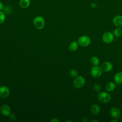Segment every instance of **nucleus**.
I'll list each match as a JSON object with an SVG mask.
<instances>
[{
	"label": "nucleus",
	"mask_w": 122,
	"mask_h": 122,
	"mask_svg": "<svg viewBox=\"0 0 122 122\" xmlns=\"http://www.w3.org/2000/svg\"><path fill=\"white\" fill-rule=\"evenodd\" d=\"M97 98L99 101L104 103L109 102L112 98L111 95L108 92H100L98 94Z\"/></svg>",
	"instance_id": "obj_1"
},
{
	"label": "nucleus",
	"mask_w": 122,
	"mask_h": 122,
	"mask_svg": "<svg viewBox=\"0 0 122 122\" xmlns=\"http://www.w3.org/2000/svg\"><path fill=\"white\" fill-rule=\"evenodd\" d=\"M33 24L36 29L41 30L45 26V20L42 16H38L34 18Z\"/></svg>",
	"instance_id": "obj_2"
},
{
	"label": "nucleus",
	"mask_w": 122,
	"mask_h": 122,
	"mask_svg": "<svg viewBox=\"0 0 122 122\" xmlns=\"http://www.w3.org/2000/svg\"><path fill=\"white\" fill-rule=\"evenodd\" d=\"M91 40L90 38L86 35H83L80 37L78 40L79 45L82 47H87L90 44Z\"/></svg>",
	"instance_id": "obj_3"
},
{
	"label": "nucleus",
	"mask_w": 122,
	"mask_h": 122,
	"mask_svg": "<svg viewBox=\"0 0 122 122\" xmlns=\"http://www.w3.org/2000/svg\"><path fill=\"white\" fill-rule=\"evenodd\" d=\"M102 70L101 67L98 65L93 66L91 69L90 73L91 75L94 78H98L100 77L102 74Z\"/></svg>",
	"instance_id": "obj_4"
},
{
	"label": "nucleus",
	"mask_w": 122,
	"mask_h": 122,
	"mask_svg": "<svg viewBox=\"0 0 122 122\" xmlns=\"http://www.w3.org/2000/svg\"><path fill=\"white\" fill-rule=\"evenodd\" d=\"M85 83V79L81 76H79L75 78L73 82V86L76 89L82 87Z\"/></svg>",
	"instance_id": "obj_5"
},
{
	"label": "nucleus",
	"mask_w": 122,
	"mask_h": 122,
	"mask_svg": "<svg viewBox=\"0 0 122 122\" xmlns=\"http://www.w3.org/2000/svg\"><path fill=\"white\" fill-rule=\"evenodd\" d=\"M114 39V35L113 33L110 31H107L103 33L102 37L103 41L107 44L111 43Z\"/></svg>",
	"instance_id": "obj_6"
},
{
	"label": "nucleus",
	"mask_w": 122,
	"mask_h": 122,
	"mask_svg": "<svg viewBox=\"0 0 122 122\" xmlns=\"http://www.w3.org/2000/svg\"><path fill=\"white\" fill-rule=\"evenodd\" d=\"M101 68L103 72H109L112 70L113 65L112 63L109 61H104L101 65Z\"/></svg>",
	"instance_id": "obj_7"
},
{
	"label": "nucleus",
	"mask_w": 122,
	"mask_h": 122,
	"mask_svg": "<svg viewBox=\"0 0 122 122\" xmlns=\"http://www.w3.org/2000/svg\"><path fill=\"white\" fill-rule=\"evenodd\" d=\"M110 114L112 118L117 119L121 116V111L118 108L113 107L110 109Z\"/></svg>",
	"instance_id": "obj_8"
},
{
	"label": "nucleus",
	"mask_w": 122,
	"mask_h": 122,
	"mask_svg": "<svg viewBox=\"0 0 122 122\" xmlns=\"http://www.w3.org/2000/svg\"><path fill=\"white\" fill-rule=\"evenodd\" d=\"M10 94V90L6 86H2L0 87V97L2 98H6Z\"/></svg>",
	"instance_id": "obj_9"
},
{
	"label": "nucleus",
	"mask_w": 122,
	"mask_h": 122,
	"mask_svg": "<svg viewBox=\"0 0 122 122\" xmlns=\"http://www.w3.org/2000/svg\"><path fill=\"white\" fill-rule=\"evenodd\" d=\"M0 112L4 116H9L11 113V109L9 106L6 104L2 105L0 109Z\"/></svg>",
	"instance_id": "obj_10"
},
{
	"label": "nucleus",
	"mask_w": 122,
	"mask_h": 122,
	"mask_svg": "<svg viewBox=\"0 0 122 122\" xmlns=\"http://www.w3.org/2000/svg\"><path fill=\"white\" fill-rule=\"evenodd\" d=\"M113 24L117 27H122V15H117L112 20Z\"/></svg>",
	"instance_id": "obj_11"
},
{
	"label": "nucleus",
	"mask_w": 122,
	"mask_h": 122,
	"mask_svg": "<svg viewBox=\"0 0 122 122\" xmlns=\"http://www.w3.org/2000/svg\"><path fill=\"white\" fill-rule=\"evenodd\" d=\"M90 112L93 115H96L100 112V107L97 104H94L91 106Z\"/></svg>",
	"instance_id": "obj_12"
},
{
	"label": "nucleus",
	"mask_w": 122,
	"mask_h": 122,
	"mask_svg": "<svg viewBox=\"0 0 122 122\" xmlns=\"http://www.w3.org/2000/svg\"><path fill=\"white\" fill-rule=\"evenodd\" d=\"M19 6L22 9L28 8L30 4V0H20Z\"/></svg>",
	"instance_id": "obj_13"
},
{
	"label": "nucleus",
	"mask_w": 122,
	"mask_h": 122,
	"mask_svg": "<svg viewBox=\"0 0 122 122\" xmlns=\"http://www.w3.org/2000/svg\"><path fill=\"white\" fill-rule=\"evenodd\" d=\"M116 87V85L115 82L112 81L109 82L107 83L105 86V89L108 92H112L113 91Z\"/></svg>",
	"instance_id": "obj_14"
},
{
	"label": "nucleus",
	"mask_w": 122,
	"mask_h": 122,
	"mask_svg": "<svg viewBox=\"0 0 122 122\" xmlns=\"http://www.w3.org/2000/svg\"><path fill=\"white\" fill-rule=\"evenodd\" d=\"M114 80L116 83H122V71L116 73L114 76Z\"/></svg>",
	"instance_id": "obj_15"
},
{
	"label": "nucleus",
	"mask_w": 122,
	"mask_h": 122,
	"mask_svg": "<svg viewBox=\"0 0 122 122\" xmlns=\"http://www.w3.org/2000/svg\"><path fill=\"white\" fill-rule=\"evenodd\" d=\"M78 43L76 41H73L70 44L69 46V50L71 51H74L78 48Z\"/></svg>",
	"instance_id": "obj_16"
},
{
	"label": "nucleus",
	"mask_w": 122,
	"mask_h": 122,
	"mask_svg": "<svg viewBox=\"0 0 122 122\" xmlns=\"http://www.w3.org/2000/svg\"><path fill=\"white\" fill-rule=\"evenodd\" d=\"M113 34L114 36L119 37L122 35V29L121 27H117L114 30L113 32Z\"/></svg>",
	"instance_id": "obj_17"
},
{
	"label": "nucleus",
	"mask_w": 122,
	"mask_h": 122,
	"mask_svg": "<svg viewBox=\"0 0 122 122\" xmlns=\"http://www.w3.org/2000/svg\"><path fill=\"white\" fill-rule=\"evenodd\" d=\"M90 63L93 66L98 65L100 63V60L97 57L93 56L90 59Z\"/></svg>",
	"instance_id": "obj_18"
},
{
	"label": "nucleus",
	"mask_w": 122,
	"mask_h": 122,
	"mask_svg": "<svg viewBox=\"0 0 122 122\" xmlns=\"http://www.w3.org/2000/svg\"><path fill=\"white\" fill-rule=\"evenodd\" d=\"M5 13L3 11V10L0 11V24L4 22L5 20Z\"/></svg>",
	"instance_id": "obj_19"
},
{
	"label": "nucleus",
	"mask_w": 122,
	"mask_h": 122,
	"mask_svg": "<svg viewBox=\"0 0 122 122\" xmlns=\"http://www.w3.org/2000/svg\"><path fill=\"white\" fill-rule=\"evenodd\" d=\"M70 74L71 77L76 78L78 76V71L75 69H71L70 71Z\"/></svg>",
	"instance_id": "obj_20"
},
{
	"label": "nucleus",
	"mask_w": 122,
	"mask_h": 122,
	"mask_svg": "<svg viewBox=\"0 0 122 122\" xmlns=\"http://www.w3.org/2000/svg\"><path fill=\"white\" fill-rule=\"evenodd\" d=\"M3 11L5 13V14H10L11 11V8L9 6H6L4 7L3 10Z\"/></svg>",
	"instance_id": "obj_21"
},
{
	"label": "nucleus",
	"mask_w": 122,
	"mask_h": 122,
	"mask_svg": "<svg viewBox=\"0 0 122 122\" xmlns=\"http://www.w3.org/2000/svg\"><path fill=\"white\" fill-rule=\"evenodd\" d=\"M93 89L95 92H99L101 90V86L100 84L96 83L93 86Z\"/></svg>",
	"instance_id": "obj_22"
},
{
	"label": "nucleus",
	"mask_w": 122,
	"mask_h": 122,
	"mask_svg": "<svg viewBox=\"0 0 122 122\" xmlns=\"http://www.w3.org/2000/svg\"><path fill=\"white\" fill-rule=\"evenodd\" d=\"M9 117H10V119L12 121H15L16 119V117L15 116V114H10L9 115Z\"/></svg>",
	"instance_id": "obj_23"
},
{
	"label": "nucleus",
	"mask_w": 122,
	"mask_h": 122,
	"mask_svg": "<svg viewBox=\"0 0 122 122\" xmlns=\"http://www.w3.org/2000/svg\"><path fill=\"white\" fill-rule=\"evenodd\" d=\"M4 7V6L3 3L1 1H0V11L3 10Z\"/></svg>",
	"instance_id": "obj_24"
},
{
	"label": "nucleus",
	"mask_w": 122,
	"mask_h": 122,
	"mask_svg": "<svg viewBox=\"0 0 122 122\" xmlns=\"http://www.w3.org/2000/svg\"><path fill=\"white\" fill-rule=\"evenodd\" d=\"M81 121L83 122H89V121L88 118H87V117H83V118H82Z\"/></svg>",
	"instance_id": "obj_25"
},
{
	"label": "nucleus",
	"mask_w": 122,
	"mask_h": 122,
	"mask_svg": "<svg viewBox=\"0 0 122 122\" xmlns=\"http://www.w3.org/2000/svg\"><path fill=\"white\" fill-rule=\"evenodd\" d=\"M50 122H60V121L57 119H55V118H53L52 119H51Z\"/></svg>",
	"instance_id": "obj_26"
},
{
	"label": "nucleus",
	"mask_w": 122,
	"mask_h": 122,
	"mask_svg": "<svg viewBox=\"0 0 122 122\" xmlns=\"http://www.w3.org/2000/svg\"><path fill=\"white\" fill-rule=\"evenodd\" d=\"M111 122H117V120H116V119L115 118H113V119H112L111 121Z\"/></svg>",
	"instance_id": "obj_27"
},
{
	"label": "nucleus",
	"mask_w": 122,
	"mask_h": 122,
	"mask_svg": "<svg viewBox=\"0 0 122 122\" xmlns=\"http://www.w3.org/2000/svg\"><path fill=\"white\" fill-rule=\"evenodd\" d=\"M90 122H98L99 121H97V120H92L91 121H90Z\"/></svg>",
	"instance_id": "obj_28"
},
{
	"label": "nucleus",
	"mask_w": 122,
	"mask_h": 122,
	"mask_svg": "<svg viewBox=\"0 0 122 122\" xmlns=\"http://www.w3.org/2000/svg\"><path fill=\"white\" fill-rule=\"evenodd\" d=\"M121 120H122V117H121Z\"/></svg>",
	"instance_id": "obj_29"
}]
</instances>
